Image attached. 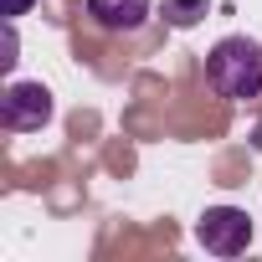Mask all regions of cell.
<instances>
[{"label": "cell", "instance_id": "6da1fadb", "mask_svg": "<svg viewBox=\"0 0 262 262\" xmlns=\"http://www.w3.org/2000/svg\"><path fill=\"white\" fill-rule=\"evenodd\" d=\"M206 82L216 98H231V103L262 98V47L252 36H221L206 52Z\"/></svg>", "mask_w": 262, "mask_h": 262}, {"label": "cell", "instance_id": "7a4b0ae2", "mask_svg": "<svg viewBox=\"0 0 262 262\" xmlns=\"http://www.w3.org/2000/svg\"><path fill=\"white\" fill-rule=\"evenodd\" d=\"M195 242L211 252V257H236L247 252L252 242V216L242 206H206L201 221H195Z\"/></svg>", "mask_w": 262, "mask_h": 262}, {"label": "cell", "instance_id": "3957f363", "mask_svg": "<svg viewBox=\"0 0 262 262\" xmlns=\"http://www.w3.org/2000/svg\"><path fill=\"white\" fill-rule=\"evenodd\" d=\"M0 123L11 134H31V128L52 123V93L41 82H11L6 98H0Z\"/></svg>", "mask_w": 262, "mask_h": 262}, {"label": "cell", "instance_id": "277c9868", "mask_svg": "<svg viewBox=\"0 0 262 262\" xmlns=\"http://www.w3.org/2000/svg\"><path fill=\"white\" fill-rule=\"evenodd\" d=\"M149 6H155V0H88V16H93L103 31L128 36V31H139V26L149 21Z\"/></svg>", "mask_w": 262, "mask_h": 262}, {"label": "cell", "instance_id": "5b68a950", "mask_svg": "<svg viewBox=\"0 0 262 262\" xmlns=\"http://www.w3.org/2000/svg\"><path fill=\"white\" fill-rule=\"evenodd\" d=\"M206 11H211V0H160V16H165L175 31H190Z\"/></svg>", "mask_w": 262, "mask_h": 262}, {"label": "cell", "instance_id": "8992f818", "mask_svg": "<svg viewBox=\"0 0 262 262\" xmlns=\"http://www.w3.org/2000/svg\"><path fill=\"white\" fill-rule=\"evenodd\" d=\"M36 6V0H6V21H16V16H26Z\"/></svg>", "mask_w": 262, "mask_h": 262}]
</instances>
